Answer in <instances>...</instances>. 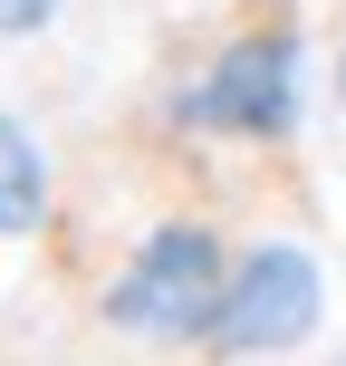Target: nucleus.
Wrapping results in <instances>:
<instances>
[{
	"label": "nucleus",
	"mask_w": 346,
	"mask_h": 366,
	"mask_svg": "<svg viewBox=\"0 0 346 366\" xmlns=\"http://www.w3.org/2000/svg\"><path fill=\"white\" fill-rule=\"evenodd\" d=\"M308 107H317V77H308V29H298V10L240 19V29L212 39V49L173 77V97H164L173 135H193V145H289V135L308 126Z\"/></svg>",
	"instance_id": "nucleus-1"
},
{
	"label": "nucleus",
	"mask_w": 346,
	"mask_h": 366,
	"mask_svg": "<svg viewBox=\"0 0 346 366\" xmlns=\"http://www.w3.org/2000/svg\"><path fill=\"white\" fill-rule=\"evenodd\" d=\"M221 270H231V241H221L212 222L173 212V222H154V232L126 241V260H116L106 290H96V328L135 337V347H202V337H212Z\"/></svg>",
	"instance_id": "nucleus-2"
},
{
	"label": "nucleus",
	"mask_w": 346,
	"mask_h": 366,
	"mask_svg": "<svg viewBox=\"0 0 346 366\" xmlns=\"http://www.w3.org/2000/svg\"><path fill=\"white\" fill-rule=\"evenodd\" d=\"M317 318H327V260L298 232H270V241H250V251H231L202 347L212 357H289V347L317 337Z\"/></svg>",
	"instance_id": "nucleus-3"
},
{
	"label": "nucleus",
	"mask_w": 346,
	"mask_h": 366,
	"mask_svg": "<svg viewBox=\"0 0 346 366\" xmlns=\"http://www.w3.org/2000/svg\"><path fill=\"white\" fill-rule=\"evenodd\" d=\"M58 212V164L19 116H0V241H39Z\"/></svg>",
	"instance_id": "nucleus-4"
},
{
	"label": "nucleus",
	"mask_w": 346,
	"mask_h": 366,
	"mask_svg": "<svg viewBox=\"0 0 346 366\" xmlns=\"http://www.w3.org/2000/svg\"><path fill=\"white\" fill-rule=\"evenodd\" d=\"M58 10H68V0H0V39H39Z\"/></svg>",
	"instance_id": "nucleus-5"
},
{
	"label": "nucleus",
	"mask_w": 346,
	"mask_h": 366,
	"mask_svg": "<svg viewBox=\"0 0 346 366\" xmlns=\"http://www.w3.org/2000/svg\"><path fill=\"white\" fill-rule=\"evenodd\" d=\"M327 87H337V107H346V49H337V77H327Z\"/></svg>",
	"instance_id": "nucleus-6"
}]
</instances>
